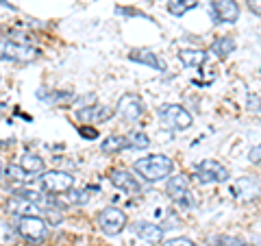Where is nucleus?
Here are the masks:
<instances>
[{"label":"nucleus","instance_id":"f257e3e1","mask_svg":"<svg viewBox=\"0 0 261 246\" xmlns=\"http://www.w3.org/2000/svg\"><path fill=\"white\" fill-rule=\"evenodd\" d=\"M133 170L137 175H142V179H146L148 183H157V181H166L172 175L174 163L166 155H148V157L137 159L133 163Z\"/></svg>","mask_w":261,"mask_h":246},{"label":"nucleus","instance_id":"f03ea898","mask_svg":"<svg viewBox=\"0 0 261 246\" xmlns=\"http://www.w3.org/2000/svg\"><path fill=\"white\" fill-rule=\"evenodd\" d=\"M39 57V51L29 44L27 37H3L0 39V59L29 63Z\"/></svg>","mask_w":261,"mask_h":246},{"label":"nucleus","instance_id":"7ed1b4c3","mask_svg":"<svg viewBox=\"0 0 261 246\" xmlns=\"http://www.w3.org/2000/svg\"><path fill=\"white\" fill-rule=\"evenodd\" d=\"M18 233L31 244H42L48 235V223L39 216H22L18 220Z\"/></svg>","mask_w":261,"mask_h":246},{"label":"nucleus","instance_id":"20e7f679","mask_svg":"<svg viewBox=\"0 0 261 246\" xmlns=\"http://www.w3.org/2000/svg\"><path fill=\"white\" fill-rule=\"evenodd\" d=\"M159 118L163 127H168L170 131H187L192 127L190 111L181 105H163V107H159Z\"/></svg>","mask_w":261,"mask_h":246},{"label":"nucleus","instance_id":"39448f33","mask_svg":"<svg viewBox=\"0 0 261 246\" xmlns=\"http://www.w3.org/2000/svg\"><path fill=\"white\" fill-rule=\"evenodd\" d=\"M39 183H42V190L48 196H59L63 192L72 190L74 177L65 170H50V172H44V177L39 179Z\"/></svg>","mask_w":261,"mask_h":246},{"label":"nucleus","instance_id":"423d86ee","mask_svg":"<svg viewBox=\"0 0 261 246\" xmlns=\"http://www.w3.org/2000/svg\"><path fill=\"white\" fill-rule=\"evenodd\" d=\"M228 170L214 159H202L200 163H196V181L207 185V183H224L228 181Z\"/></svg>","mask_w":261,"mask_h":246},{"label":"nucleus","instance_id":"0eeeda50","mask_svg":"<svg viewBox=\"0 0 261 246\" xmlns=\"http://www.w3.org/2000/svg\"><path fill=\"white\" fill-rule=\"evenodd\" d=\"M98 227L105 235H118L126 227V214L118 207H107L98 214Z\"/></svg>","mask_w":261,"mask_h":246},{"label":"nucleus","instance_id":"6e6552de","mask_svg":"<svg viewBox=\"0 0 261 246\" xmlns=\"http://www.w3.org/2000/svg\"><path fill=\"white\" fill-rule=\"evenodd\" d=\"M144 101L140 96H135V94H124L118 101V107H116V113L124 120V122H135V120H140L142 118V113H144Z\"/></svg>","mask_w":261,"mask_h":246},{"label":"nucleus","instance_id":"1a4fd4ad","mask_svg":"<svg viewBox=\"0 0 261 246\" xmlns=\"http://www.w3.org/2000/svg\"><path fill=\"white\" fill-rule=\"evenodd\" d=\"M109 181L113 187H118V190L126 192V194H142V185L137 183V179L126 170H111Z\"/></svg>","mask_w":261,"mask_h":246},{"label":"nucleus","instance_id":"9d476101","mask_svg":"<svg viewBox=\"0 0 261 246\" xmlns=\"http://www.w3.org/2000/svg\"><path fill=\"white\" fill-rule=\"evenodd\" d=\"M211 7L216 11V20L220 22H238L240 20V5L238 0H211Z\"/></svg>","mask_w":261,"mask_h":246},{"label":"nucleus","instance_id":"9b49d317","mask_svg":"<svg viewBox=\"0 0 261 246\" xmlns=\"http://www.w3.org/2000/svg\"><path fill=\"white\" fill-rule=\"evenodd\" d=\"M133 233L146 244H161L163 240V229L154 223H146V220H140V223L133 225Z\"/></svg>","mask_w":261,"mask_h":246},{"label":"nucleus","instance_id":"f8f14e48","mask_svg":"<svg viewBox=\"0 0 261 246\" xmlns=\"http://www.w3.org/2000/svg\"><path fill=\"white\" fill-rule=\"evenodd\" d=\"M111 116H113V109L107 107V105H89V107L79 109L76 113V118L81 122H87V125H92V122H107Z\"/></svg>","mask_w":261,"mask_h":246},{"label":"nucleus","instance_id":"ddd939ff","mask_svg":"<svg viewBox=\"0 0 261 246\" xmlns=\"http://www.w3.org/2000/svg\"><path fill=\"white\" fill-rule=\"evenodd\" d=\"M166 192H168V196H170V199H172L174 203H178L181 199H185V196H190V179H187V175L168 177Z\"/></svg>","mask_w":261,"mask_h":246},{"label":"nucleus","instance_id":"4468645a","mask_svg":"<svg viewBox=\"0 0 261 246\" xmlns=\"http://www.w3.org/2000/svg\"><path fill=\"white\" fill-rule=\"evenodd\" d=\"M128 59L135 61V63H144V65H148V68H152V70H159V72L166 70V65L159 61V57L154 55L152 51H148V48H137V51H130Z\"/></svg>","mask_w":261,"mask_h":246},{"label":"nucleus","instance_id":"2eb2a0df","mask_svg":"<svg viewBox=\"0 0 261 246\" xmlns=\"http://www.w3.org/2000/svg\"><path fill=\"white\" fill-rule=\"evenodd\" d=\"M178 59L183 61V65H190V68H200V65L207 61V53L202 51V48H185V51L178 53Z\"/></svg>","mask_w":261,"mask_h":246},{"label":"nucleus","instance_id":"dca6fc26","mask_svg":"<svg viewBox=\"0 0 261 246\" xmlns=\"http://www.w3.org/2000/svg\"><path fill=\"white\" fill-rule=\"evenodd\" d=\"M211 55L220 57V59H224V57H228L231 53H235V39L233 37H218L214 44H211L209 48Z\"/></svg>","mask_w":261,"mask_h":246},{"label":"nucleus","instance_id":"f3484780","mask_svg":"<svg viewBox=\"0 0 261 246\" xmlns=\"http://www.w3.org/2000/svg\"><path fill=\"white\" fill-rule=\"evenodd\" d=\"M20 166L27 170V172H31L33 177H35L37 172L44 170V159L37 157V155H33V153H24L22 157H20Z\"/></svg>","mask_w":261,"mask_h":246},{"label":"nucleus","instance_id":"a211bd4d","mask_svg":"<svg viewBox=\"0 0 261 246\" xmlns=\"http://www.w3.org/2000/svg\"><path fill=\"white\" fill-rule=\"evenodd\" d=\"M124 149H128V139L122 137V135H109L100 144V151L102 153H122Z\"/></svg>","mask_w":261,"mask_h":246},{"label":"nucleus","instance_id":"6ab92c4d","mask_svg":"<svg viewBox=\"0 0 261 246\" xmlns=\"http://www.w3.org/2000/svg\"><path fill=\"white\" fill-rule=\"evenodd\" d=\"M33 207H35V205H33L31 201H27V199H22V196H13V199L9 201V211L11 214H18L20 218L29 216Z\"/></svg>","mask_w":261,"mask_h":246},{"label":"nucleus","instance_id":"aec40b11","mask_svg":"<svg viewBox=\"0 0 261 246\" xmlns=\"http://www.w3.org/2000/svg\"><path fill=\"white\" fill-rule=\"evenodd\" d=\"M7 177H9L11 181H18V183H27V181H31V179H33L31 172L24 170L20 163H11V166L7 168Z\"/></svg>","mask_w":261,"mask_h":246},{"label":"nucleus","instance_id":"412c9836","mask_svg":"<svg viewBox=\"0 0 261 246\" xmlns=\"http://www.w3.org/2000/svg\"><path fill=\"white\" fill-rule=\"evenodd\" d=\"M126 139H128V149H135V151H144V149H148L150 146L148 135L142 133V131H133Z\"/></svg>","mask_w":261,"mask_h":246},{"label":"nucleus","instance_id":"4be33fe9","mask_svg":"<svg viewBox=\"0 0 261 246\" xmlns=\"http://www.w3.org/2000/svg\"><path fill=\"white\" fill-rule=\"evenodd\" d=\"M209 246H248V244L242 242L240 237H233V235H211Z\"/></svg>","mask_w":261,"mask_h":246},{"label":"nucleus","instance_id":"5701e85b","mask_svg":"<svg viewBox=\"0 0 261 246\" xmlns=\"http://www.w3.org/2000/svg\"><path fill=\"white\" fill-rule=\"evenodd\" d=\"M187 9H190V5H187L185 0H168V11L172 15H178V18H181Z\"/></svg>","mask_w":261,"mask_h":246},{"label":"nucleus","instance_id":"b1692460","mask_svg":"<svg viewBox=\"0 0 261 246\" xmlns=\"http://www.w3.org/2000/svg\"><path fill=\"white\" fill-rule=\"evenodd\" d=\"M15 196H22V199L31 201L33 205H37V203L44 201V196L39 194V192H35V190H15Z\"/></svg>","mask_w":261,"mask_h":246},{"label":"nucleus","instance_id":"393cba45","mask_svg":"<svg viewBox=\"0 0 261 246\" xmlns=\"http://www.w3.org/2000/svg\"><path fill=\"white\" fill-rule=\"evenodd\" d=\"M163 246H196L190 237H172V240H168Z\"/></svg>","mask_w":261,"mask_h":246},{"label":"nucleus","instance_id":"a878e982","mask_svg":"<svg viewBox=\"0 0 261 246\" xmlns=\"http://www.w3.org/2000/svg\"><path fill=\"white\" fill-rule=\"evenodd\" d=\"M79 133H81V137H85V139H96L98 137V131L94 127H79Z\"/></svg>","mask_w":261,"mask_h":246},{"label":"nucleus","instance_id":"bb28decb","mask_svg":"<svg viewBox=\"0 0 261 246\" xmlns=\"http://www.w3.org/2000/svg\"><path fill=\"white\" fill-rule=\"evenodd\" d=\"M248 161H250V163H261V144H259V146H252V149H250Z\"/></svg>","mask_w":261,"mask_h":246},{"label":"nucleus","instance_id":"cd10ccee","mask_svg":"<svg viewBox=\"0 0 261 246\" xmlns=\"http://www.w3.org/2000/svg\"><path fill=\"white\" fill-rule=\"evenodd\" d=\"M246 5L255 15H261V0H246Z\"/></svg>","mask_w":261,"mask_h":246},{"label":"nucleus","instance_id":"c85d7f7f","mask_svg":"<svg viewBox=\"0 0 261 246\" xmlns=\"http://www.w3.org/2000/svg\"><path fill=\"white\" fill-rule=\"evenodd\" d=\"M248 109H255V111L261 109V105H259V98H257V96H250V98H248Z\"/></svg>","mask_w":261,"mask_h":246},{"label":"nucleus","instance_id":"c756f323","mask_svg":"<svg viewBox=\"0 0 261 246\" xmlns=\"http://www.w3.org/2000/svg\"><path fill=\"white\" fill-rule=\"evenodd\" d=\"M0 175H3V163H0Z\"/></svg>","mask_w":261,"mask_h":246},{"label":"nucleus","instance_id":"7c9ffc66","mask_svg":"<svg viewBox=\"0 0 261 246\" xmlns=\"http://www.w3.org/2000/svg\"><path fill=\"white\" fill-rule=\"evenodd\" d=\"M255 246H261V242H259V244H255Z\"/></svg>","mask_w":261,"mask_h":246},{"label":"nucleus","instance_id":"2f4dec72","mask_svg":"<svg viewBox=\"0 0 261 246\" xmlns=\"http://www.w3.org/2000/svg\"><path fill=\"white\" fill-rule=\"evenodd\" d=\"M0 246H3V244H0Z\"/></svg>","mask_w":261,"mask_h":246}]
</instances>
